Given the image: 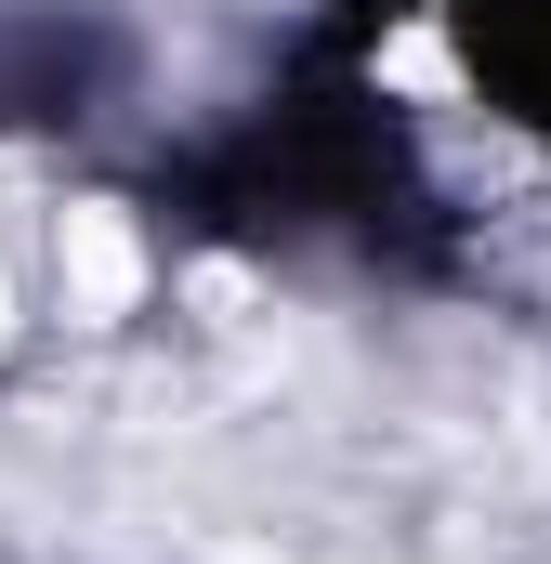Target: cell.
Returning a JSON list of instances; mask_svg holds the SVG:
<instances>
[{"mask_svg":"<svg viewBox=\"0 0 551 564\" xmlns=\"http://www.w3.org/2000/svg\"><path fill=\"white\" fill-rule=\"evenodd\" d=\"M53 263H66V315H132L144 302V237L119 224V210H66Z\"/></svg>","mask_w":551,"mask_h":564,"instance_id":"obj_1","label":"cell"},{"mask_svg":"<svg viewBox=\"0 0 551 564\" xmlns=\"http://www.w3.org/2000/svg\"><path fill=\"white\" fill-rule=\"evenodd\" d=\"M0 341H13V289H0Z\"/></svg>","mask_w":551,"mask_h":564,"instance_id":"obj_2","label":"cell"}]
</instances>
